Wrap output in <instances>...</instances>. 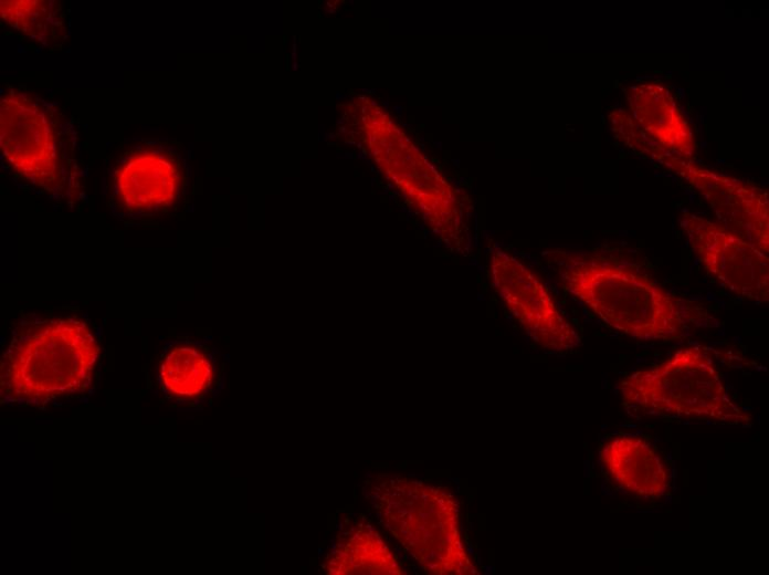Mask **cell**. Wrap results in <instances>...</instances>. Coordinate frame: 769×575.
I'll return each mask as SVG.
<instances>
[{
    "mask_svg": "<svg viewBox=\"0 0 769 575\" xmlns=\"http://www.w3.org/2000/svg\"><path fill=\"white\" fill-rule=\"evenodd\" d=\"M709 201L726 229L768 253V202L760 189L715 172L668 160Z\"/></svg>",
    "mask_w": 769,
    "mask_h": 575,
    "instance_id": "ba28073f",
    "label": "cell"
},
{
    "mask_svg": "<svg viewBox=\"0 0 769 575\" xmlns=\"http://www.w3.org/2000/svg\"><path fill=\"white\" fill-rule=\"evenodd\" d=\"M380 524L428 574L476 575L457 498L443 484L378 477L366 490Z\"/></svg>",
    "mask_w": 769,
    "mask_h": 575,
    "instance_id": "7a4b0ae2",
    "label": "cell"
},
{
    "mask_svg": "<svg viewBox=\"0 0 769 575\" xmlns=\"http://www.w3.org/2000/svg\"><path fill=\"white\" fill-rule=\"evenodd\" d=\"M599 458L613 483L631 494L659 498L668 490L671 473L666 462L641 437H613L601 447Z\"/></svg>",
    "mask_w": 769,
    "mask_h": 575,
    "instance_id": "9c48e42d",
    "label": "cell"
},
{
    "mask_svg": "<svg viewBox=\"0 0 769 575\" xmlns=\"http://www.w3.org/2000/svg\"><path fill=\"white\" fill-rule=\"evenodd\" d=\"M99 355L87 324L75 317L22 321L1 359L6 402L43 405L91 385Z\"/></svg>",
    "mask_w": 769,
    "mask_h": 575,
    "instance_id": "6da1fadb",
    "label": "cell"
},
{
    "mask_svg": "<svg viewBox=\"0 0 769 575\" xmlns=\"http://www.w3.org/2000/svg\"><path fill=\"white\" fill-rule=\"evenodd\" d=\"M493 286L506 310L542 349L577 347L580 337L538 276L513 254L496 250L489 258Z\"/></svg>",
    "mask_w": 769,
    "mask_h": 575,
    "instance_id": "8992f818",
    "label": "cell"
},
{
    "mask_svg": "<svg viewBox=\"0 0 769 575\" xmlns=\"http://www.w3.org/2000/svg\"><path fill=\"white\" fill-rule=\"evenodd\" d=\"M370 147L380 170L442 242L455 251L465 249L468 243V198L408 139L402 146Z\"/></svg>",
    "mask_w": 769,
    "mask_h": 575,
    "instance_id": "5b68a950",
    "label": "cell"
},
{
    "mask_svg": "<svg viewBox=\"0 0 769 575\" xmlns=\"http://www.w3.org/2000/svg\"><path fill=\"white\" fill-rule=\"evenodd\" d=\"M623 400L649 414L677 418L748 421L729 398L710 353L686 346L661 364L639 370L621 383Z\"/></svg>",
    "mask_w": 769,
    "mask_h": 575,
    "instance_id": "277c9868",
    "label": "cell"
},
{
    "mask_svg": "<svg viewBox=\"0 0 769 575\" xmlns=\"http://www.w3.org/2000/svg\"><path fill=\"white\" fill-rule=\"evenodd\" d=\"M214 378L210 355L192 344H177L165 355L159 369L162 388L178 399H194L206 394Z\"/></svg>",
    "mask_w": 769,
    "mask_h": 575,
    "instance_id": "4fadbf2b",
    "label": "cell"
},
{
    "mask_svg": "<svg viewBox=\"0 0 769 575\" xmlns=\"http://www.w3.org/2000/svg\"><path fill=\"white\" fill-rule=\"evenodd\" d=\"M180 175L172 161L155 154L127 159L115 175V194L129 212L156 211L177 197Z\"/></svg>",
    "mask_w": 769,
    "mask_h": 575,
    "instance_id": "8fae6325",
    "label": "cell"
},
{
    "mask_svg": "<svg viewBox=\"0 0 769 575\" xmlns=\"http://www.w3.org/2000/svg\"><path fill=\"white\" fill-rule=\"evenodd\" d=\"M567 290L605 324L640 339H666L683 334L676 301L647 276L593 260H570L561 270Z\"/></svg>",
    "mask_w": 769,
    "mask_h": 575,
    "instance_id": "3957f363",
    "label": "cell"
},
{
    "mask_svg": "<svg viewBox=\"0 0 769 575\" xmlns=\"http://www.w3.org/2000/svg\"><path fill=\"white\" fill-rule=\"evenodd\" d=\"M323 567L330 575L404 573L384 539L366 519L360 518L340 527Z\"/></svg>",
    "mask_w": 769,
    "mask_h": 575,
    "instance_id": "30bf717a",
    "label": "cell"
},
{
    "mask_svg": "<svg viewBox=\"0 0 769 575\" xmlns=\"http://www.w3.org/2000/svg\"><path fill=\"white\" fill-rule=\"evenodd\" d=\"M686 231L707 272L738 294L767 302L768 257L724 226L698 217L686 220Z\"/></svg>",
    "mask_w": 769,
    "mask_h": 575,
    "instance_id": "52a82bcc",
    "label": "cell"
},
{
    "mask_svg": "<svg viewBox=\"0 0 769 575\" xmlns=\"http://www.w3.org/2000/svg\"><path fill=\"white\" fill-rule=\"evenodd\" d=\"M625 94L635 123L667 153L674 151L680 159H688L693 149L692 133L670 92L662 85L646 83L629 87Z\"/></svg>",
    "mask_w": 769,
    "mask_h": 575,
    "instance_id": "7c38bea8",
    "label": "cell"
}]
</instances>
